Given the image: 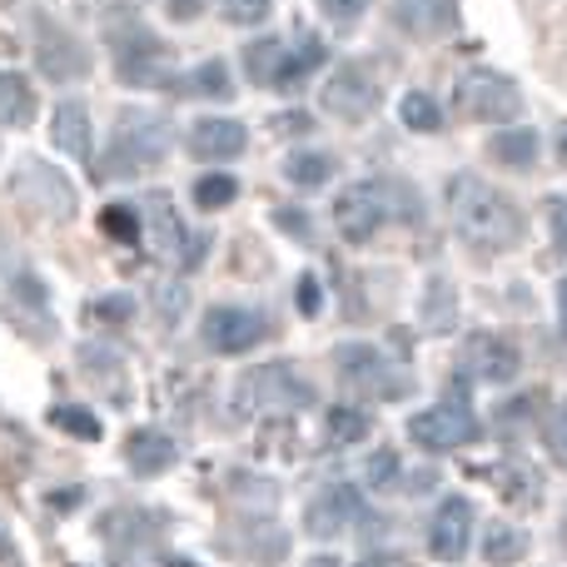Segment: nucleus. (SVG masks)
Instances as JSON below:
<instances>
[{
  "mask_svg": "<svg viewBox=\"0 0 567 567\" xmlns=\"http://www.w3.org/2000/svg\"><path fill=\"white\" fill-rule=\"evenodd\" d=\"M449 215L463 245L483 249V255H503L523 239V215L503 189H493L478 175H453L449 179Z\"/></svg>",
  "mask_w": 567,
  "mask_h": 567,
  "instance_id": "obj_1",
  "label": "nucleus"
},
{
  "mask_svg": "<svg viewBox=\"0 0 567 567\" xmlns=\"http://www.w3.org/2000/svg\"><path fill=\"white\" fill-rule=\"evenodd\" d=\"M175 145V125L165 115H150V110H120L115 135H110L105 165H100V179H135L140 169L159 165Z\"/></svg>",
  "mask_w": 567,
  "mask_h": 567,
  "instance_id": "obj_2",
  "label": "nucleus"
},
{
  "mask_svg": "<svg viewBox=\"0 0 567 567\" xmlns=\"http://www.w3.org/2000/svg\"><path fill=\"white\" fill-rule=\"evenodd\" d=\"M393 215L409 219L413 199H409V189L389 185V179H359V185H349L339 199H333V225H339V235L349 239V245L373 239Z\"/></svg>",
  "mask_w": 567,
  "mask_h": 567,
  "instance_id": "obj_3",
  "label": "nucleus"
},
{
  "mask_svg": "<svg viewBox=\"0 0 567 567\" xmlns=\"http://www.w3.org/2000/svg\"><path fill=\"white\" fill-rule=\"evenodd\" d=\"M323 65V40L319 35H299L293 45L284 40H249L245 45V75L255 85H275V90H299L313 70Z\"/></svg>",
  "mask_w": 567,
  "mask_h": 567,
  "instance_id": "obj_4",
  "label": "nucleus"
},
{
  "mask_svg": "<svg viewBox=\"0 0 567 567\" xmlns=\"http://www.w3.org/2000/svg\"><path fill=\"white\" fill-rule=\"evenodd\" d=\"M309 403H313V383L293 363H265V369H249L235 383L239 413H299Z\"/></svg>",
  "mask_w": 567,
  "mask_h": 567,
  "instance_id": "obj_5",
  "label": "nucleus"
},
{
  "mask_svg": "<svg viewBox=\"0 0 567 567\" xmlns=\"http://www.w3.org/2000/svg\"><path fill=\"white\" fill-rule=\"evenodd\" d=\"M339 379L353 383L359 393H373V399H409L413 393V373L383 349H373V343H343Z\"/></svg>",
  "mask_w": 567,
  "mask_h": 567,
  "instance_id": "obj_6",
  "label": "nucleus"
},
{
  "mask_svg": "<svg viewBox=\"0 0 567 567\" xmlns=\"http://www.w3.org/2000/svg\"><path fill=\"white\" fill-rule=\"evenodd\" d=\"M110 50H115V70L125 85H175L169 50L145 25H115L110 30Z\"/></svg>",
  "mask_w": 567,
  "mask_h": 567,
  "instance_id": "obj_7",
  "label": "nucleus"
},
{
  "mask_svg": "<svg viewBox=\"0 0 567 567\" xmlns=\"http://www.w3.org/2000/svg\"><path fill=\"white\" fill-rule=\"evenodd\" d=\"M473 433H478V419H473L468 399H458V393L439 399L423 413H413V423H409V439L419 443L423 453H453V449H463V443H473Z\"/></svg>",
  "mask_w": 567,
  "mask_h": 567,
  "instance_id": "obj_8",
  "label": "nucleus"
},
{
  "mask_svg": "<svg viewBox=\"0 0 567 567\" xmlns=\"http://www.w3.org/2000/svg\"><path fill=\"white\" fill-rule=\"evenodd\" d=\"M458 110L468 120L503 125V120L523 115V95L508 75H498V70H468V75H458Z\"/></svg>",
  "mask_w": 567,
  "mask_h": 567,
  "instance_id": "obj_9",
  "label": "nucleus"
},
{
  "mask_svg": "<svg viewBox=\"0 0 567 567\" xmlns=\"http://www.w3.org/2000/svg\"><path fill=\"white\" fill-rule=\"evenodd\" d=\"M458 373L463 379H478V383H513L523 373V353H518V343L503 339V333L478 329L463 339Z\"/></svg>",
  "mask_w": 567,
  "mask_h": 567,
  "instance_id": "obj_10",
  "label": "nucleus"
},
{
  "mask_svg": "<svg viewBox=\"0 0 567 567\" xmlns=\"http://www.w3.org/2000/svg\"><path fill=\"white\" fill-rule=\"evenodd\" d=\"M199 333L215 353H249L269 333V319L259 309H245V303H215L199 323Z\"/></svg>",
  "mask_w": 567,
  "mask_h": 567,
  "instance_id": "obj_11",
  "label": "nucleus"
},
{
  "mask_svg": "<svg viewBox=\"0 0 567 567\" xmlns=\"http://www.w3.org/2000/svg\"><path fill=\"white\" fill-rule=\"evenodd\" d=\"M373 105H379V85L369 80V70H363V65L333 70L329 85H323V110H329V115H339V120H349V125L369 120Z\"/></svg>",
  "mask_w": 567,
  "mask_h": 567,
  "instance_id": "obj_12",
  "label": "nucleus"
},
{
  "mask_svg": "<svg viewBox=\"0 0 567 567\" xmlns=\"http://www.w3.org/2000/svg\"><path fill=\"white\" fill-rule=\"evenodd\" d=\"M473 548V503L468 498H443L429 523V553L439 563H458Z\"/></svg>",
  "mask_w": 567,
  "mask_h": 567,
  "instance_id": "obj_13",
  "label": "nucleus"
},
{
  "mask_svg": "<svg viewBox=\"0 0 567 567\" xmlns=\"http://www.w3.org/2000/svg\"><path fill=\"white\" fill-rule=\"evenodd\" d=\"M359 513H363L359 488L333 483V488H323L319 498L303 508V533H309V538H339L349 523H359Z\"/></svg>",
  "mask_w": 567,
  "mask_h": 567,
  "instance_id": "obj_14",
  "label": "nucleus"
},
{
  "mask_svg": "<svg viewBox=\"0 0 567 567\" xmlns=\"http://www.w3.org/2000/svg\"><path fill=\"white\" fill-rule=\"evenodd\" d=\"M140 229H145V245L155 249V259H179L185 265V225L175 215V199L169 195H145V209H140Z\"/></svg>",
  "mask_w": 567,
  "mask_h": 567,
  "instance_id": "obj_15",
  "label": "nucleus"
},
{
  "mask_svg": "<svg viewBox=\"0 0 567 567\" xmlns=\"http://www.w3.org/2000/svg\"><path fill=\"white\" fill-rule=\"evenodd\" d=\"M249 145V130L239 125V120H199L195 130H189V155L195 159H215V165H225V159H239Z\"/></svg>",
  "mask_w": 567,
  "mask_h": 567,
  "instance_id": "obj_16",
  "label": "nucleus"
},
{
  "mask_svg": "<svg viewBox=\"0 0 567 567\" xmlns=\"http://www.w3.org/2000/svg\"><path fill=\"white\" fill-rule=\"evenodd\" d=\"M393 20L419 40H439L458 25V6L453 0H393Z\"/></svg>",
  "mask_w": 567,
  "mask_h": 567,
  "instance_id": "obj_17",
  "label": "nucleus"
},
{
  "mask_svg": "<svg viewBox=\"0 0 567 567\" xmlns=\"http://www.w3.org/2000/svg\"><path fill=\"white\" fill-rule=\"evenodd\" d=\"M40 70H45L50 80H80L90 70V55L75 35L45 30V40H40Z\"/></svg>",
  "mask_w": 567,
  "mask_h": 567,
  "instance_id": "obj_18",
  "label": "nucleus"
},
{
  "mask_svg": "<svg viewBox=\"0 0 567 567\" xmlns=\"http://www.w3.org/2000/svg\"><path fill=\"white\" fill-rule=\"evenodd\" d=\"M125 458L135 473H165V468H175L179 449H175V439H165L159 429H140L125 439Z\"/></svg>",
  "mask_w": 567,
  "mask_h": 567,
  "instance_id": "obj_19",
  "label": "nucleus"
},
{
  "mask_svg": "<svg viewBox=\"0 0 567 567\" xmlns=\"http://www.w3.org/2000/svg\"><path fill=\"white\" fill-rule=\"evenodd\" d=\"M55 145L65 150L70 159H90L95 155V130H90V115L80 100H65L55 110Z\"/></svg>",
  "mask_w": 567,
  "mask_h": 567,
  "instance_id": "obj_20",
  "label": "nucleus"
},
{
  "mask_svg": "<svg viewBox=\"0 0 567 567\" xmlns=\"http://www.w3.org/2000/svg\"><path fill=\"white\" fill-rule=\"evenodd\" d=\"M35 120V90L25 75L0 70V125H30Z\"/></svg>",
  "mask_w": 567,
  "mask_h": 567,
  "instance_id": "obj_21",
  "label": "nucleus"
},
{
  "mask_svg": "<svg viewBox=\"0 0 567 567\" xmlns=\"http://www.w3.org/2000/svg\"><path fill=\"white\" fill-rule=\"evenodd\" d=\"M329 175H333V159L319 155V150H299V155L284 159V179H289V185H299V189L329 185Z\"/></svg>",
  "mask_w": 567,
  "mask_h": 567,
  "instance_id": "obj_22",
  "label": "nucleus"
},
{
  "mask_svg": "<svg viewBox=\"0 0 567 567\" xmlns=\"http://www.w3.org/2000/svg\"><path fill=\"white\" fill-rule=\"evenodd\" d=\"M488 155L498 159V165H513V169H528L533 159H538V135L533 130H508V135H493Z\"/></svg>",
  "mask_w": 567,
  "mask_h": 567,
  "instance_id": "obj_23",
  "label": "nucleus"
},
{
  "mask_svg": "<svg viewBox=\"0 0 567 567\" xmlns=\"http://www.w3.org/2000/svg\"><path fill=\"white\" fill-rule=\"evenodd\" d=\"M369 413L359 409V403H339V409H329V439L333 443H359L369 439Z\"/></svg>",
  "mask_w": 567,
  "mask_h": 567,
  "instance_id": "obj_24",
  "label": "nucleus"
},
{
  "mask_svg": "<svg viewBox=\"0 0 567 567\" xmlns=\"http://www.w3.org/2000/svg\"><path fill=\"white\" fill-rule=\"evenodd\" d=\"M399 115L409 130H423V135H433V130H443V110L433 105V95H423V90H413V95L399 100Z\"/></svg>",
  "mask_w": 567,
  "mask_h": 567,
  "instance_id": "obj_25",
  "label": "nucleus"
},
{
  "mask_svg": "<svg viewBox=\"0 0 567 567\" xmlns=\"http://www.w3.org/2000/svg\"><path fill=\"white\" fill-rule=\"evenodd\" d=\"M185 85L195 90L199 100H229V70H225V60H205L199 70H189Z\"/></svg>",
  "mask_w": 567,
  "mask_h": 567,
  "instance_id": "obj_26",
  "label": "nucleus"
},
{
  "mask_svg": "<svg viewBox=\"0 0 567 567\" xmlns=\"http://www.w3.org/2000/svg\"><path fill=\"white\" fill-rule=\"evenodd\" d=\"M523 528H503V523H493L488 538H483V558L488 563H518L523 558Z\"/></svg>",
  "mask_w": 567,
  "mask_h": 567,
  "instance_id": "obj_27",
  "label": "nucleus"
},
{
  "mask_svg": "<svg viewBox=\"0 0 567 567\" xmlns=\"http://www.w3.org/2000/svg\"><path fill=\"white\" fill-rule=\"evenodd\" d=\"M235 195H239V179L235 175H205V179H195V205L199 209H225Z\"/></svg>",
  "mask_w": 567,
  "mask_h": 567,
  "instance_id": "obj_28",
  "label": "nucleus"
},
{
  "mask_svg": "<svg viewBox=\"0 0 567 567\" xmlns=\"http://www.w3.org/2000/svg\"><path fill=\"white\" fill-rule=\"evenodd\" d=\"M100 229H105L110 239H120V245H130V239H140V215L125 205H105L100 209Z\"/></svg>",
  "mask_w": 567,
  "mask_h": 567,
  "instance_id": "obj_29",
  "label": "nucleus"
},
{
  "mask_svg": "<svg viewBox=\"0 0 567 567\" xmlns=\"http://www.w3.org/2000/svg\"><path fill=\"white\" fill-rule=\"evenodd\" d=\"M423 329H433V333L453 329V289H449V279H433V303H429V313H423Z\"/></svg>",
  "mask_w": 567,
  "mask_h": 567,
  "instance_id": "obj_30",
  "label": "nucleus"
},
{
  "mask_svg": "<svg viewBox=\"0 0 567 567\" xmlns=\"http://www.w3.org/2000/svg\"><path fill=\"white\" fill-rule=\"evenodd\" d=\"M543 439H548V453H553V458H558L563 468H567V399L548 413V423H543Z\"/></svg>",
  "mask_w": 567,
  "mask_h": 567,
  "instance_id": "obj_31",
  "label": "nucleus"
},
{
  "mask_svg": "<svg viewBox=\"0 0 567 567\" xmlns=\"http://www.w3.org/2000/svg\"><path fill=\"white\" fill-rule=\"evenodd\" d=\"M55 423H60V429H65V433H75V439H100V419H95V413H90V409H55Z\"/></svg>",
  "mask_w": 567,
  "mask_h": 567,
  "instance_id": "obj_32",
  "label": "nucleus"
},
{
  "mask_svg": "<svg viewBox=\"0 0 567 567\" xmlns=\"http://www.w3.org/2000/svg\"><path fill=\"white\" fill-rule=\"evenodd\" d=\"M219 10H225V20H235V25H255V20L269 16V0H219Z\"/></svg>",
  "mask_w": 567,
  "mask_h": 567,
  "instance_id": "obj_33",
  "label": "nucleus"
},
{
  "mask_svg": "<svg viewBox=\"0 0 567 567\" xmlns=\"http://www.w3.org/2000/svg\"><path fill=\"white\" fill-rule=\"evenodd\" d=\"M543 215H548V229H553V249L567 255V199L553 195L548 205H543Z\"/></svg>",
  "mask_w": 567,
  "mask_h": 567,
  "instance_id": "obj_34",
  "label": "nucleus"
},
{
  "mask_svg": "<svg viewBox=\"0 0 567 567\" xmlns=\"http://www.w3.org/2000/svg\"><path fill=\"white\" fill-rule=\"evenodd\" d=\"M369 483L373 488H383V483H399V453L393 449H379L369 458Z\"/></svg>",
  "mask_w": 567,
  "mask_h": 567,
  "instance_id": "obj_35",
  "label": "nucleus"
},
{
  "mask_svg": "<svg viewBox=\"0 0 567 567\" xmlns=\"http://www.w3.org/2000/svg\"><path fill=\"white\" fill-rule=\"evenodd\" d=\"M319 10L333 20V25H343V30H349L353 20H359L363 10H369V0H319Z\"/></svg>",
  "mask_w": 567,
  "mask_h": 567,
  "instance_id": "obj_36",
  "label": "nucleus"
},
{
  "mask_svg": "<svg viewBox=\"0 0 567 567\" xmlns=\"http://www.w3.org/2000/svg\"><path fill=\"white\" fill-rule=\"evenodd\" d=\"M293 303H299V313L303 319H313V313L323 309V293H319V279L313 275H303L299 284H293Z\"/></svg>",
  "mask_w": 567,
  "mask_h": 567,
  "instance_id": "obj_37",
  "label": "nucleus"
},
{
  "mask_svg": "<svg viewBox=\"0 0 567 567\" xmlns=\"http://www.w3.org/2000/svg\"><path fill=\"white\" fill-rule=\"evenodd\" d=\"M130 313H135V299H125V293H110V299L95 303V319H110V323L130 319Z\"/></svg>",
  "mask_w": 567,
  "mask_h": 567,
  "instance_id": "obj_38",
  "label": "nucleus"
},
{
  "mask_svg": "<svg viewBox=\"0 0 567 567\" xmlns=\"http://www.w3.org/2000/svg\"><path fill=\"white\" fill-rule=\"evenodd\" d=\"M275 225L284 229V235H293V239H309L313 235L309 215H299V209H275Z\"/></svg>",
  "mask_w": 567,
  "mask_h": 567,
  "instance_id": "obj_39",
  "label": "nucleus"
},
{
  "mask_svg": "<svg viewBox=\"0 0 567 567\" xmlns=\"http://www.w3.org/2000/svg\"><path fill=\"white\" fill-rule=\"evenodd\" d=\"M309 125H313L309 115H279L275 120V130H309Z\"/></svg>",
  "mask_w": 567,
  "mask_h": 567,
  "instance_id": "obj_40",
  "label": "nucleus"
},
{
  "mask_svg": "<svg viewBox=\"0 0 567 567\" xmlns=\"http://www.w3.org/2000/svg\"><path fill=\"white\" fill-rule=\"evenodd\" d=\"M159 303H165V319H175V313H179V289H165V293H159Z\"/></svg>",
  "mask_w": 567,
  "mask_h": 567,
  "instance_id": "obj_41",
  "label": "nucleus"
},
{
  "mask_svg": "<svg viewBox=\"0 0 567 567\" xmlns=\"http://www.w3.org/2000/svg\"><path fill=\"white\" fill-rule=\"evenodd\" d=\"M558 319H563V339H567V279L558 284Z\"/></svg>",
  "mask_w": 567,
  "mask_h": 567,
  "instance_id": "obj_42",
  "label": "nucleus"
},
{
  "mask_svg": "<svg viewBox=\"0 0 567 567\" xmlns=\"http://www.w3.org/2000/svg\"><path fill=\"white\" fill-rule=\"evenodd\" d=\"M359 567H403L399 558H389V553H383V558H379V553H373V558H363Z\"/></svg>",
  "mask_w": 567,
  "mask_h": 567,
  "instance_id": "obj_43",
  "label": "nucleus"
},
{
  "mask_svg": "<svg viewBox=\"0 0 567 567\" xmlns=\"http://www.w3.org/2000/svg\"><path fill=\"white\" fill-rule=\"evenodd\" d=\"M558 155H563V165H567V125H563V135H558Z\"/></svg>",
  "mask_w": 567,
  "mask_h": 567,
  "instance_id": "obj_44",
  "label": "nucleus"
},
{
  "mask_svg": "<svg viewBox=\"0 0 567 567\" xmlns=\"http://www.w3.org/2000/svg\"><path fill=\"white\" fill-rule=\"evenodd\" d=\"M303 567H339V563H333V558H309Z\"/></svg>",
  "mask_w": 567,
  "mask_h": 567,
  "instance_id": "obj_45",
  "label": "nucleus"
}]
</instances>
